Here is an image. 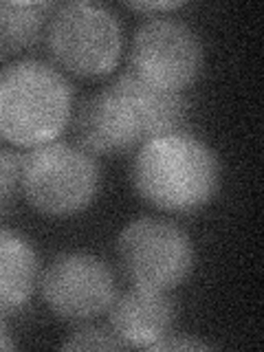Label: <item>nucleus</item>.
I'll list each match as a JSON object with an SVG mask.
<instances>
[{
    "instance_id": "nucleus-1",
    "label": "nucleus",
    "mask_w": 264,
    "mask_h": 352,
    "mask_svg": "<svg viewBox=\"0 0 264 352\" xmlns=\"http://www.w3.org/2000/svg\"><path fill=\"white\" fill-rule=\"evenodd\" d=\"M130 176L137 194L152 207L192 212L214 198L220 163L203 139L179 130L141 143Z\"/></svg>"
},
{
    "instance_id": "nucleus-2",
    "label": "nucleus",
    "mask_w": 264,
    "mask_h": 352,
    "mask_svg": "<svg viewBox=\"0 0 264 352\" xmlns=\"http://www.w3.org/2000/svg\"><path fill=\"white\" fill-rule=\"evenodd\" d=\"M73 86L49 62L25 58L0 71V135L22 148L49 143L66 128Z\"/></svg>"
},
{
    "instance_id": "nucleus-3",
    "label": "nucleus",
    "mask_w": 264,
    "mask_h": 352,
    "mask_svg": "<svg viewBox=\"0 0 264 352\" xmlns=\"http://www.w3.org/2000/svg\"><path fill=\"white\" fill-rule=\"evenodd\" d=\"M20 187L33 209L44 216H73L99 192L97 161L80 146L49 141L20 159Z\"/></svg>"
},
{
    "instance_id": "nucleus-4",
    "label": "nucleus",
    "mask_w": 264,
    "mask_h": 352,
    "mask_svg": "<svg viewBox=\"0 0 264 352\" xmlns=\"http://www.w3.org/2000/svg\"><path fill=\"white\" fill-rule=\"evenodd\" d=\"M44 38L55 62L80 77L110 73L124 47L115 11L91 0L55 5Z\"/></svg>"
},
{
    "instance_id": "nucleus-5",
    "label": "nucleus",
    "mask_w": 264,
    "mask_h": 352,
    "mask_svg": "<svg viewBox=\"0 0 264 352\" xmlns=\"http://www.w3.org/2000/svg\"><path fill=\"white\" fill-rule=\"evenodd\" d=\"M117 256L135 286L168 293L190 278L196 251L187 231L172 220L141 216L121 229Z\"/></svg>"
},
{
    "instance_id": "nucleus-6",
    "label": "nucleus",
    "mask_w": 264,
    "mask_h": 352,
    "mask_svg": "<svg viewBox=\"0 0 264 352\" xmlns=\"http://www.w3.org/2000/svg\"><path fill=\"white\" fill-rule=\"evenodd\" d=\"M201 36L179 18L152 16L137 27L130 44V71L141 82L181 93L203 71Z\"/></svg>"
},
{
    "instance_id": "nucleus-7",
    "label": "nucleus",
    "mask_w": 264,
    "mask_h": 352,
    "mask_svg": "<svg viewBox=\"0 0 264 352\" xmlns=\"http://www.w3.org/2000/svg\"><path fill=\"white\" fill-rule=\"evenodd\" d=\"M38 282L49 311L73 324H86L104 315L117 297L110 267L86 251L62 253L44 269Z\"/></svg>"
},
{
    "instance_id": "nucleus-8",
    "label": "nucleus",
    "mask_w": 264,
    "mask_h": 352,
    "mask_svg": "<svg viewBox=\"0 0 264 352\" xmlns=\"http://www.w3.org/2000/svg\"><path fill=\"white\" fill-rule=\"evenodd\" d=\"M174 302L165 291L132 284L108 308V328L124 348H154L172 333Z\"/></svg>"
},
{
    "instance_id": "nucleus-9",
    "label": "nucleus",
    "mask_w": 264,
    "mask_h": 352,
    "mask_svg": "<svg viewBox=\"0 0 264 352\" xmlns=\"http://www.w3.org/2000/svg\"><path fill=\"white\" fill-rule=\"evenodd\" d=\"M75 137L86 152H124L141 146V132L124 97L110 84L102 93L88 97L75 113Z\"/></svg>"
},
{
    "instance_id": "nucleus-10",
    "label": "nucleus",
    "mask_w": 264,
    "mask_h": 352,
    "mask_svg": "<svg viewBox=\"0 0 264 352\" xmlns=\"http://www.w3.org/2000/svg\"><path fill=\"white\" fill-rule=\"evenodd\" d=\"M40 280L38 253L16 231L0 227V317L22 308Z\"/></svg>"
},
{
    "instance_id": "nucleus-11",
    "label": "nucleus",
    "mask_w": 264,
    "mask_h": 352,
    "mask_svg": "<svg viewBox=\"0 0 264 352\" xmlns=\"http://www.w3.org/2000/svg\"><path fill=\"white\" fill-rule=\"evenodd\" d=\"M55 5L47 0H3L0 3V51L31 49L47 36Z\"/></svg>"
},
{
    "instance_id": "nucleus-12",
    "label": "nucleus",
    "mask_w": 264,
    "mask_h": 352,
    "mask_svg": "<svg viewBox=\"0 0 264 352\" xmlns=\"http://www.w3.org/2000/svg\"><path fill=\"white\" fill-rule=\"evenodd\" d=\"M62 348L64 350H119L124 346L110 333V328L93 326L86 322L62 341Z\"/></svg>"
},
{
    "instance_id": "nucleus-13",
    "label": "nucleus",
    "mask_w": 264,
    "mask_h": 352,
    "mask_svg": "<svg viewBox=\"0 0 264 352\" xmlns=\"http://www.w3.org/2000/svg\"><path fill=\"white\" fill-rule=\"evenodd\" d=\"M20 185V157L7 148H0V212L14 201Z\"/></svg>"
},
{
    "instance_id": "nucleus-14",
    "label": "nucleus",
    "mask_w": 264,
    "mask_h": 352,
    "mask_svg": "<svg viewBox=\"0 0 264 352\" xmlns=\"http://www.w3.org/2000/svg\"><path fill=\"white\" fill-rule=\"evenodd\" d=\"M212 346L205 344V341L196 339V337H187V335H168L161 339L152 350H209Z\"/></svg>"
},
{
    "instance_id": "nucleus-15",
    "label": "nucleus",
    "mask_w": 264,
    "mask_h": 352,
    "mask_svg": "<svg viewBox=\"0 0 264 352\" xmlns=\"http://www.w3.org/2000/svg\"><path fill=\"white\" fill-rule=\"evenodd\" d=\"M130 7L139 11H168L183 7V3L181 0H172V3H130Z\"/></svg>"
},
{
    "instance_id": "nucleus-16",
    "label": "nucleus",
    "mask_w": 264,
    "mask_h": 352,
    "mask_svg": "<svg viewBox=\"0 0 264 352\" xmlns=\"http://www.w3.org/2000/svg\"><path fill=\"white\" fill-rule=\"evenodd\" d=\"M11 348H16V344H14V339H11L5 322L0 319V350H11Z\"/></svg>"
}]
</instances>
